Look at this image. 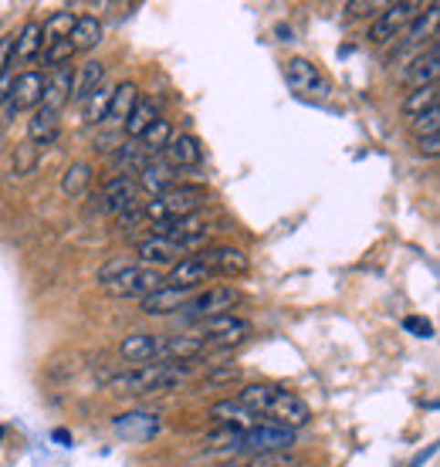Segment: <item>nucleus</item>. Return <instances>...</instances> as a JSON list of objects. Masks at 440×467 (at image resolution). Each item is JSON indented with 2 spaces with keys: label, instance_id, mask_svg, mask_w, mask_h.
<instances>
[{
  "label": "nucleus",
  "instance_id": "obj_24",
  "mask_svg": "<svg viewBox=\"0 0 440 467\" xmlns=\"http://www.w3.org/2000/svg\"><path fill=\"white\" fill-rule=\"evenodd\" d=\"M210 417H214L220 427H234V431H247V427H255V423L261 420L251 410H244L237 400H220V403H214Z\"/></svg>",
  "mask_w": 440,
  "mask_h": 467
},
{
  "label": "nucleus",
  "instance_id": "obj_41",
  "mask_svg": "<svg viewBox=\"0 0 440 467\" xmlns=\"http://www.w3.org/2000/svg\"><path fill=\"white\" fill-rule=\"evenodd\" d=\"M417 152H420V156H430V160H434V156L440 152V140H437V136H424V140H417Z\"/></svg>",
  "mask_w": 440,
  "mask_h": 467
},
{
  "label": "nucleus",
  "instance_id": "obj_15",
  "mask_svg": "<svg viewBox=\"0 0 440 467\" xmlns=\"http://www.w3.org/2000/svg\"><path fill=\"white\" fill-rule=\"evenodd\" d=\"M437 75H440V41L434 37L427 51L410 61V68L403 71V82L410 88H424V85H437Z\"/></svg>",
  "mask_w": 440,
  "mask_h": 467
},
{
  "label": "nucleus",
  "instance_id": "obj_43",
  "mask_svg": "<svg viewBox=\"0 0 440 467\" xmlns=\"http://www.w3.org/2000/svg\"><path fill=\"white\" fill-rule=\"evenodd\" d=\"M403 326L410 328V332H420V336H430V326H427V322H420V318H406Z\"/></svg>",
  "mask_w": 440,
  "mask_h": 467
},
{
  "label": "nucleus",
  "instance_id": "obj_16",
  "mask_svg": "<svg viewBox=\"0 0 440 467\" xmlns=\"http://www.w3.org/2000/svg\"><path fill=\"white\" fill-rule=\"evenodd\" d=\"M183 257H190L180 244H173V241H166V237H146V241H140V265L142 268H160V265H170L173 268L176 261H183Z\"/></svg>",
  "mask_w": 440,
  "mask_h": 467
},
{
  "label": "nucleus",
  "instance_id": "obj_11",
  "mask_svg": "<svg viewBox=\"0 0 440 467\" xmlns=\"http://www.w3.org/2000/svg\"><path fill=\"white\" fill-rule=\"evenodd\" d=\"M160 156L170 170H194V166L204 163V146H200V140L190 136V132H180V136L173 132V140L166 142V150H162Z\"/></svg>",
  "mask_w": 440,
  "mask_h": 467
},
{
  "label": "nucleus",
  "instance_id": "obj_13",
  "mask_svg": "<svg viewBox=\"0 0 440 467\" xmlns=\"http://www.w3.org/2000/svg\"><path fill=\"white\" fill-rule=\"evenodd\" d=\"M41 95H45V75H41V71H21V75L14 78V88H11L7 106H11V112L37 109V106H41Z\"/></svg>",
  "mask_w": 440,
  "mask_h": 467
},
{
  "label": "nucleus",
  "instance_id": "obj_33",
  "mask_svg": "<svg viewBox=\"0 0 440 467\" xmlns=\"http://www.w3.org/2000/svg\"><path fill=\"white\" fill-rule=\"evenodd\" d=\"M437 99H440V88L437 85H424V88H414V92L403 99V112L410 119L424 116L430 109H437Z\"/></svg>",
  "mask_w": 440,
  "mask_h": 467
},
{
  "label": "nucleus",
  "instance_id": "obj_6",
  "mask_svg": "<svg viewBox=\"0 0 440 467\" xmlns=\"http://www.w3.org/2000/svg\"><path fill=\"white\" fill-rule=\"evenodd\" d=\"M291 447H295V431L257 420L255 427L237 433V447L234 451H241V454H247V451H281V454H288Z\"/></svg>",
  "mask_w": 440,
  "mask_h": 467
},
{
  "label": "nucleus",
  "instance_id": "obj_40",
  "mask_svg": "<svg viewBox=\"0 0 440 467\" xmlns=\"http://www.w3.org/2000/svg\"><path fill=\"white\" fill-rule=\"evenodd\" d=\"M35 150H37V146L24 142V152H21V156H14V166H17V173H27V170H31V163H35Z\"/></svg>",
  "mask_w": 440,
  "mask_h": 467
},
{
  "label": "nucleus",
  "instance_id": "obj_28",
  "mask_svg": "<svg viewBox=\"0 0 440 467\" xmlns=\"http://www.w3.org/2000/svg\"><path fill=\"white\" fill-rule=\"evenodd\" d=\"M95 183V173L89 163H71L68 170H65V176H61V193L65 197H85L89 190H92Z\"/></svg>",
  "mask_w": 440,
  "mask_h": 467
},
{
  "label": "nucleus",
  "instance_id": "obj_7",
  "mask_svg": "<svg viewBox=\"0 0 440 467\" xmlns=\"http://www.w3.org/2000/svg\"><path fill=\"white\" fill-rule=\"evenodd\" d=\"M200 332V346H217V349H227V346H237L251 336V322L237 316H214L197 322Z\"/></svg>",
  "mask_w": 440,
  "mask_h": 467
},
{
  "label": "nucleus",
  "instance_id": "obj_1",
  "mask_svg": "<svg viewBox=\"0 0 440 467\" xmlns=\"http://www.w3.org/2000/svg\"><path fill=\"white\" fill-rule=\"evenodd\" d=\"M237 403L244 410H251L255 417H265V423H275V427H285V431H301L312 420L309 403L275 383L244 386L241 393H237Z\"/></svg>",
  "mask_w": 440,
  "mask_h": 467
},
{
  "label": "nucleus",
  "instance_id": "obj_20",
  "mask_svg": "<svg viewBox=\"0 0 440 467\" xmlns=\"http://www.w3.org/2000/svg\"><path fill=\"white\" fill-rule=\"evenodd\" d=\"M140 102V88L132 82H122L112 88V99H109V109H105V126H126V119L132 116V109Z\"/></svg>",
  "mask_w": 440,
  "mask_h": 467
},
{
  "label": "nucleus",
  "instance_id": "obj_32",
  "mask_svg": "<svg viewBox=\"0 0 440 467\" xmlns=\"http://www.w3.org/2000/svg\"><path fill=\"white\" fill-rule=\"evenodd\" d=\"M440 21V7L437 4H427L424 11L414 17V21L406 24V37H403V45H420L427 35H434V27H437Z\"/></svg>",
  "mask_w": 440,
  "mask_h": 467
},
{
  "label": "nucleus",
  "instance_id": "obj_18",
  "mask_svg": "<svg viewBox=\"0 0 440 467\" xmlns=\"http://www.w3.org/2000/svg\"><path fill=\"white\" fill-rule=\"evenodd\" d=\"M71 88H75V71L68 68H55L51 75H45V95H41V109H51V112H61L65 102H71Z\"/></svg>",
  "mask_w": 440,
  "mask_h": 467
},
{
  "label": "nucleus",
  "instance_id": "obj_21",
  "mask_svg": "<svg viewBox=\"0 0 440 467\" xmlns=\"http://www.w3.org/2000/svg\"><path fill=\"white\" fill-rule=\"evenodd\" d=\"M136 187H140L142 193H150V197H160V193H166L170 187H176V170H170L162 160H150V163L140 170V176H136Z\"/></svg>",
  "mask_w": 440,
  "mask_h": 467
},
{
  "label": "nucleus",
  "instance_id": "obj_22",
  "mask_svg": "<svg viewBox=\"0 0 440 467\" xmlns=\"http://www.w3.org/2000/svg\"><path fill=\"white\" fill-rule=\"evenodd\" d=\"M41 47H45V27L37 21H27L21 27V35L14 37V68L41 58Z\"/></svg>",
  "mask_w": 440,
  "mask_h": 467
},
{
  "label": "nucleus",
  "instance_id": "obj_34",
  "mask_svg": "<svg viewBox=\"0 0 440 467\" xmlns=\"http://www.w3.org/2000/svg\"><path fill=\"white\" fill-rule=\"evenodd\" d=\"M227 467H291V454H281V451H247V454L234 457Z\"/></svg>",
  "mask_w": 440,
  "mask_h": 467
},
{
  "label": "nucleus",
  "instance_id": "obj_5",
  "mask_svg": "<svg viewBox=\"0 0 440 467\" xmlns=\"http://www.w3.org/2000/svg\"><path fill=\"white\" fill-rule=\"evenodd\" d=\"M241 302V292L234 285H210L200 295H194L190 302L183 305L186 318H214V316H231V308Z\"/></svg>",
  "mask_w": 440,
  "mask_h": 467
},
{
  "label": "nucleus",
  "instance_id": "obj_27",
  "mask_svg": "<svg viewBox=\"0 0 440 467\" xmlns=\"http://www.w3.org/2000/svg\"><path fill=\"white\" fill-rule=\"evenodd\" d=\"M150 163V156L142 152V146L136 140H129L122 142L116 150V156H112V166H116V176H132V173H140L142 166Z\"/></svg>",
  "mask_w": 440,
  "mask_h": 467
},
{
  "label": "nucleus",
  "instance_id": "obj_23",
  "mask_svg": "<svg viewBox=\"0 0 440 467\" xmlns=\"http://www.w3.org/2000/svg\"><path fill=\"white\" fill-rule=\"evenodd\" d=\"M61 132V122H58V112H51V109H35V116L27 119V140L31 146H51V142L58 140Z\"/></svg>",
  "mask_w": 440,
  "mask_h": 467
},
{
  "label": "nucleus",
  "instance_id": "obj_25",
  "mask_svg": "<svg viewBox=\"0 0 440 467\" xmlns=\"http://www.w3.org/2000/svg\"><path fill=\"white\" fill-rule=\"evenodd\" d=\"M68 41L75 45V51H92L99 41H102V21L95 14H81L75 17V27H71Z\"/></svg>",
  "mask_w": 440,
  "mask_h": 467
},
{
  "label": "nucleus",
  "instance_id": "obj_36",
  "mask_svg": "<svg viewBox=\"0 0 440 467\" xmlns=\"http://www.w3.org/2000/svg\"><path fill=\"white\" fill-rule=\"evenodd\" d=\"M41 27H45V41H65V37L71 35V27H75V14L55 11Z\"/></svg>",
  "mask_w": 440,
  "mask_h": 467
},
{
  "label": "nucleus",
  "instance_id": "obj_17",
  "mask_svg": "<svg viewBox=\"0 0 440 467\" xmlns=\"http://www.w3.org/2000/svg\"><path fill=\"white\" fill-rule=\"evenodd\" d=\"M194 298L190 288H170V285H162L156 288L152 295L142 298V312L146 316H173V312H183V305Z\"/></svg>",
  "mask_w": 440,
  "mask_h": 467
},
{
  "label": "nucleus",
  "instance_id": "obj_37",
  "mask_svg": "<svg viewBox=\"0 0 440 467\" xmlns=\"http://www.w3.org/2000/svg\"><path fill=\"white\" fill-rule=\"evenodd\" d=\"M109 99H112V88H99V92H92L81 106H85V119L89 122H102L105 119V109H109Z\"/></svg>",
  "mask_w": 440,
  "mask_h": 467
},
{
  "label": "nucleus",
  "instance_id": "obj_31",
  "mask_svg": "<svg viewBox=\"0 0 440 467\" xmlns=\"http://www.w3.org/2000/svg\"><path fill=\"white\" fill-rule=\"evenodd\" d=\"M204 352V346H200V339H160V356H156V362H190L194 356H200Z\"/></svg>",
  "mask_w": 440,
  "mask_h": 467
},
{
  "label": "nucleus",
  "instance_id": "obj_39",
  "mask_svg": "<svg viewBox=\"0 0 440 467\" xmlns=\"http://www.w3.org/2000/svg\"><path fill=\"white\" fill-rule=\"evenodd\" d=\"M14 65V37L4 35L0 37V71H7Z\"/></svg>",
  "mask_w": 440,
  "mask_h": 467
},
{
  "label": "nucleus",
  "instance_id": "obj_38",
  "mask_svg": "<svg viewBox=\"0 0 440 467\" xmlns=\"http://www.w3.org/2000/svg\"><path fill=\"white\" fill-rule=\"evenodd\" d=\"M410 122H414V136H417V140H424V136H437L440 112H437V109H430V112H424V116H417V119H410Z\"/></svg>",
  "mask_w": 440,
  "mask_h": 467
},
{
  "label": "nucleus",
  "instance_id": "obj_29",
  "mask_svg": "<svg viewBox=\"0 0 440 467\" xmlns=\"http://www.w3.org/2000/svg\"><path fill=\"white\" fill-rule=\"evenodd\" d=\"M156 119H160V106H156L152 99H140V102H136V109H132V116L126 119V126H122V129H126L129 140H140L142 132H146Z\"/></svg>",
  "mask_w": 440,
  "mask_h": 467
},
{
  "label": "nucleus",
  "instance_id": "obj_19",
  "mask_svg": "<svg viewBox=\"0 0 440 467\" xmlns=\"http://www.w3.org/2000/svg\"><path fill=\"white\" fill-rule=\"evenodd\" d=\"M119 356H122L126 362H132L136 369H140V366H150V362H156V356H160V339L150 336V332L126 336L122 346H119Z\"/></svg>",
  "mask_w": 440,
  "mask_h": 467
},
{
  "label": "nucleus",
  "instance_id": "obj_3",
  "mask_svg": "<svg viewBox=\"0 0 440 467\" xmlns=\"http://www.w3.org/2000/svg\"><path fill=\"white\" fill-rule=\"evenodd\" d=\"M207 203V187H197V183H176L160 197L146 200L142 207V217L152 223L162 221H176V217H190V213H200V207Z\"/></svg>",
  "mask_w": 440,
  "mask_h": 467
},
{
  "label": "nucleus",
  "instance_id": "obj_42",
  "mask_svg": "<svg viewBox=\"0 0 440 467\" xmlns=\"http://www.w3.org/2000/svg\"><path fill=\"white\" fill-rule=\"evenodd\" d=\"M346 11L352 14V17H362V14L376 11V4H360V0H352V4H346Z\"/></svg>",
  "mask_w": 440,
  "mask_h": 467
},
{
  "label": "nucleus",
  "instance_id": "obj_2",
  "mask_svg": "<svg viewBox=\"0 0 440 467\" xmlns=\"http://www.w3.org/2000/svg\"><path fill=\"white\" fill-rule=\"evenodd\" d=\"M186 376H190V369L183 362H150V366H140V369L119 373L112 379V389L116 393H132V397L166 393V389H176L180 383H186Z\"/></svg>",
  "mask_w": 440,
  "mask_h": 467
},
{
  "label": "nucleus",
  "instance_id": "obj_8",
  "mask_svg": "<svg viewBox=\"0 0 440 467\" xmlns=\"http://www.w3.org/2000/svg\"><path fill=\"white\" fill-rule=\"evenodd\" d=\"M140 187H136V180L132 176H112L102 190H99V211L102 213H112V217H126V213L140 211Z\"/></svg>",
  "mask_w": 440,
  "mask_h": 467
},
{
  "label": "nucleus",
  "instance_id": "obj_35",
  "mask_svg": "<svg viewBox=\"0 0 440 467\" xmlns=\"http://www.w3.org/2000/svg\"><path fill=\"white\" fill-rule=\"evenodd\" d=\"M75 55H79V51H75V45H71L68 37H65V41H45V47H41V58H45V65L51 71L68 68Z\"/></svg>",
  "mask_w": 440,
  "mask_h": 467
},
{
  "label": "nucleus",
  "instance_id": "obj_26",
  "mask_svg": "<svg viewBox=\"0 0 440 467\" xmlns=\"http://www.w3.org/2000/svg\"><path fill=\"white\" fill-rule=\"evenodd\" d=\"M105 85V65L102 61H85L81 71L75 75V88H71V99L75 102H85L92 92H99Z\"/></svg>",
  "mask_w": 440,
  "mask_h": 467
},
{
  "label": "nucleus",
  "instance_id": "obj_12",
  "mask_svg": "<svg viewBox=\"0 0 440 467\" xmlns=\"http://www.w3.org/2000/svg\"><path fill=\"white\" fill-rule=\"evenodd\" d=\"M285 82H288L291 92H299V95H322L325 92L322 71L315 68L309 58H291L288 65H285Z\"/></svg>",
  "mask_w": 440,
  "mask_h": 467
},
{
  "label": "nucleus",
  "instance_id": "obj_30",
  "mask_svg": "<svg viewBox=\"0 0 440 467\" xmlns=\"http://www.w3.org/2000/svg\"><path fill=\"white\" fill-rule=\"evenodd\" d=\"M170 140H173V126H170V119H156V122H152V126L146 129L136 142H140L142 152H146L150 160H156V156L166 150V142Z\"/></svg>",
  "mask_w": 440,
  "mask_h": 467
},
{
  "label": "nucleus",
  "instance_id": "obj_10",
  "mask_svg": "<svg viewBox=\"0 0 440 467\" xmlns=\"http://www.w3.org/2000/svg\"><path fill=\"white\" fill-rule=\"evenodd\" d=\"M200 261L207 265L214 275H224V278H241L247 275V254H244L241 247H231V244H217V247H207V251H200Z\"/></svg>",
  "mask_w": 440,
  "mask_h": 467
},
{
  "label": "nucleus",
  "instance_id": "obj_9",
  "mask_svg": "<svg viewBox=\"0 0 440 467\" xmlns=\"http://www.w3.org/2000/svg\"><path fill=\"white\" fill-rule=\"evenodd\" d=\"M420 11H424V4H417V0H400V4L382 7L380 17H376L372 27H370V41L372 45H386V41L400 35V31H403L406 24L414 21Z\"/></svg>",
  "mask_w": 440,
  "mask_h": 467
},
{
  "label": "nucleus",
  "instance_id": "obj_14",
  "mask_svg": "<svg viewBox=\"0 0 440 467\" xmlns=\"http://www.w3.org/2000/svg\"><path fill=\"white\" fill-rule=\"evenodd\" d=\"M214 278V271L200 261V254H190L183 257V261H176L173 268H170V275L162 278V285H170V288H200V285H207V281Z\"/></svg>",
  "mask_w": 440,
  "mask_h": 467
},
{
  "label": "nucleus",
  "instance_id": "obj_4",
  "mask_svg": "<svg viewBox=\"0 0 440 467\" xmlns=\"http://www.w3.org/2000/svg\"><path fill=\"white\" fill-rule=\"evenodd\" d=\"M105 288L116 295V298H146L156 288H162V275L152 268H142V265H122L119 275H105Z\"/></svg>",
  "mask_w": 440,
  "mask_h": 467
}]
</instances>
